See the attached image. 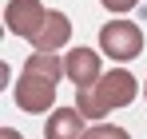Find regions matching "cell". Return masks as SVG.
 I'll use <instances>...</instances> for the list:
<instances>
[{
	"label": "cell",
	"mask_w": 147,
	"mask_h": 139,
	"mask_svg": "<svg viewBox=\"0 0 147 139\" xmlns=\"http://www.w3.org/2000/svg\"><path fill=\"white\" fill-rule=\"evenodd\" d=\"M12 103H16L20 111H28V115H44V111L52 115V111H56V84L20 72V80H16V88H12Z\"/></svg>",
	"instance_id": "3"
},
{
	"label": "cell",
	"mask_w": 147,
	"mask_h": 139,
	"mask_svg": "<svg viewBox=\"0 0 147 139\" xmlns=\"http://www.w3.org/2000/svg\"><path fill=\"white\" fill-rule=\"evenodd\" d=\"M0 139H24V135H20L16 127H0Z\"/></svg>",
	"instance_id": "11"
},
{
	"label": "cell",
	"mask_w": 147,
	"mask_h": 139,
	"mask_svg": "<svg viewBox=\"0 0 147 139\" xmlns=\"http://www.w3.org/2000/svg\"><path fill=\"white\" fill-rule=\"evenodd\" d=\"M99 4H103L107 12H115V16H123V12H131V8H135L139 0H99Z\"/></svg>",
	"instance_id": "10"
},
{
	"label": "cell",
	"mask_w": 147,
	"mask_h": 139,
	"mask_svg": "<svg viewBox=\"0 0 147 139\" xmlns=\"http://www.w3.org/2000/svg\"><path fill=\"white\" fill-rule=\"evenodd\" d=\"M68 40H72V20H68V12H56V8H52L32 48H36V52H60V48H68Z\"/></svg>",
	"instance_id": "6"
},
{
	"label": "cell",
	"mask_w": 147,
	"mask_h": 139,
	"mask_svg": "<svg viewBox=\"0 0 147 139\" xmlns=\"http://www.w3.org/2000/svg\"><path fill=\"white\" fill-rule=\"evenodd\" d=\"M99 52L107 56V60H115V64H131L139 52H143V28L135 20H107L99 28Z\"/></svg>",
	"instance_id": "2"
},
{
	"label": "cell",
	"mask_w": 147,
	"mask_h": 139,
	"mask_svg": "<svg viewBox=\"0 0 147 139\" xmlns=\"http://www.w3.org/2000/svg\"><path fill=\"white\" fill-rule=\"evenodd\" d=\"M64 76L76 84V92H88L103 80V68H99V52L96 48H72L64 56Z\"/></svg>",
	"instance_id": "5"
},
{
	"label": "cell",
	"mask_w": 147,
	"mask_h": 139,
	"mask_svg": "<svg viewBox=\"0 0 147 139\" xmlns=\"http://www.w3.org/2000/svg\"><path fill=\"white\" fill-rule=\"evenodd\" d=\"M84 115L76 107H56L44 123V139H84Z\"/></svg>",
	"instance_id": "7"
},
{
	"label": "cell",
	"mask_w": 147,
	"mask_h": 139,
	"mask_svg": "<svg viewBox=\"0 0 147 139\" xmlns=\"http://www.w3.org/2000/svg\"><path fill=\"white\" fill-rule=\"evenodd\" d=\"M44 20H48V8H44L40 0H8V4H4V28H8L12 36L28 40V44H36Z\"/></svg>",
	"instance_id": "4"
},
{
	"label": "cell",
	"mask_w": 147,
	"mask_h": 139,
	"mask_svg": "<svg viewBox=\"0 0 147 139\" xmlns=\"http://www.w3.org/2000/svg\"><path fill=\"white\" fill-rule=\"evenodd\" d=\"M143 95H147V84H143Z\"/></svg>",
	"instance_id": "12"
},
{
	"label": "cell",
	"mask_w": 147,
	"mask_h": 139,
	"mask_svg": "<svg viewBox=\"0 0 147 139\" xmlns=\"http://www.w3.org/2000/svg\"><path fill=\"white\" fill-rule=\"evenodd\" d=\"M135 95H139V80H135L127 68H111V72H103V80H99L96 88L76 92V103H72V107H76L84 119L103 123V115H107V111L135 103Z\"/></svg>",
	"instance_id": "1"
},
{
	"label": "cell",
	"mask_w": 147,
	"mask_h": 139,
	"mask_svg": "<svg viewBox=\"0 0 147 139\" xmlns=\"http://www.w3.org/2000/svg\"><path fill=\"white\" fill-rule=\"evenodd\" d=\"M84 139H131L127 127H115V123H96V127H88Z\"/></svg>",
	"instance_id": "9"
},
{
	"label": "cell",
	"mask_w": 147,
	"mask_h": 139,
	"mask_svg": "<svg viewBox=\"0 0 147 139\" xmlns=\"http://www.w3.org/2000/svg\"><path fill=\"white\" fill-rule=\"evenodd\" d=\"M24 72H28V76H40V80H52V84L68 80V76H64V56H60V52H32V56L24 60Z\"/></svg>",
	"instance_id": "8"
}]
</instances>
